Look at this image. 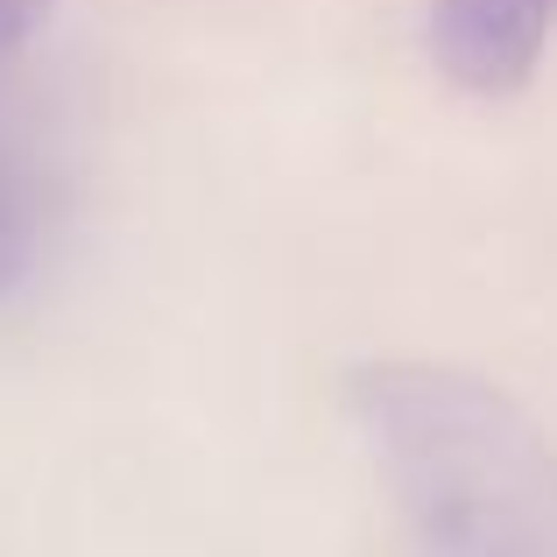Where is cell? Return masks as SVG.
<instances>
[{
  "mask_svg": "<svg viewBox=\"0 0 557 557\" xmlns=\"http://www.w3.org/2000/svg\"><path fill=\"white\" fill-rule=\"evenodd\" d=\"M42 14H50V0H0V57L22 50V42L36 36Z\"/></svg>",
  "mask_w": 557,
  "mask_h": 557,
  "instance_id": "4",
  "label": "cell"
},
{
  "mask_svg": "<svg viewBox=\"0 0 557 557\" xmlns=\"http://www.w3.org/2000/svg\"><path fill=\"white\" fill-rule=\"evenodd\" d=\"M36 240H42V212H36V184L28 170L0 149V297L28 275L36 261Z\"/></svg>",
  "mask_w": 557,
  "mask_h": 557,
  "instance_id": "3",
  "label": "cell"
},
{
  "mask_svg": "<svg viewBox=\"0 0 557 557\" xmlns=\"http://www.w3.org/2000/svg\"><path fill=\"white\" fill-rule=\"evenodd\" d=\"M557 0H431V57L480 99L522 92L544 64Z\"/></svg>",
  "mask_w": 557,
  "mask_h": 557,
  "instance_id": "2",
  "label": "cell"
},
{
  "mask_svg": "<svg viewBox=\"0 0 557 557\" xmlns=\"http://www.w3.org/2000/svg\"><path fill=\"white\" fill-rule=\"evenodd\" d=\"M346 409L417 557H557V445L508 388L451 360H360Z\"/></svg>",
  "mask_w": 557,
  "mask_h": 557,
  "instance_id": "1",
  "label": "cell"
}]
</instances>
